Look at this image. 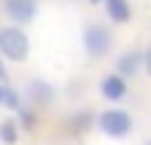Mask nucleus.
<instances>
[{
  "label": "nucleus",
  "mask_w": 151,
  "mask_h": 145,
  "mask_svg": "<svg viewBox=\"0 0 151 145\" xmlns=\"http://www.w3.org/2000/svg\"><path fill=\"white\" fill-rule=\"evenodd\" d=\"M31 53V36L25 34L22 25H3L0 28V56L6 61H14V64H22Z\"/></svg>",
  "instance_id": "nucleus-1"
},
{
  "label": "nucleus",
  "mask_w": 151,
  "mask_h": 145,
  "mask_svg": "<svg viewBox=\"0 0 151 145\" xmlns=\"http://www.w3.org/2000/svg\"><path fill=\"white\" fill-rule=\"evenodd\" d=\"M95 126L109 140H126V137L134 131V117H132L126 109H120V106H109V109H104V112L95 114Z\"/></svg>",
  "instance_id": "nucleus-2"
},
{
  "label": "nucleus",
  "mask_w": 151,
  "mask_h": 145,
  "mask_svg": "<svg viewBox=\"0 0 151 145\" xmlns=\"http://www.w3.org/2000/svg\"><path fill=\"white\" fill-rule=\"evenodd\" d=\"M81 48L92 61L104 59L112 50V31L104 22H84L81 28Z\"/></svg>",
  "instance_id": "nucleus-3"
},
{
  "label": "nucleus",
  "mask_w": 151,
  "mask_h": 145,
  "mask_svg": "<svg viewBox=\"0 0 151 145\" xmlns=\"http://www.w3.org/2000/svg\"><path fill=\"white\" fill-rule=\"evenodd\" d=\"M98 92H101L104 101H109V103H120L126 95H129V78H126V75H120L118 70L104 73L101 78H98Z\"/></svg>",
  "instance_id": "nucleus-4"
},
{
  "label": "nucleus",
  "mask_w": 151,
  "mask_h": 145,
  "mask_svg": "<svg viewBox=\"0 0 151 145\" xmlns=\"http://www.w3.org/2000/svg\"><path fill=\"white\" fill-rule=\"evenodd\" d=\"M37 11H39V0H3V17L14 25L34 22Z\"/></svg>",
  "instance_id": "nucleus-5"
},
{
  "label": "nucleus",
  "mask_w": 151,
  "mask_h": 145,
  "mask_svg": "<svg viewBox=\"0 0 151 145\" xmlns=\"http://www.w3.org/2000/svg\"><path fill=\"white\" fill-rule=\"evenodd\" d=\"M25 101L31 103L34 109H48V106H53V101H56V89L42 78H31L25 84Z\"/></svg>",
  "instance_id": "nucleus-6"
},
{
  "label": "nucleus",
  "mask_w": 151,
  "mask_h": 145,
  "mask_svg": "<svg viewBox=\"0 0 151 145\" xmlns=\"http://www.w3.org/2000/svg\"><path fill=\"white\" fill-rule=\"evenodd\" d=\"M115 70L120 75H126V78H132V75H137L143 70V50L132 48V50H123V53L115 59Z\"/></svg>",
  "instance_id": "nucleus-7"
},
{
  "label": "nucleus",
  "mask_w": 151,
  "mask_h": 145,
  "mask_svg": "<svg viewBox=\"0 0 151 145\" xmlns=\"http://www.w3.org/2000/svg\"><path fill=\"white\" fill-rule=\"evenodd\" d=\"M104 9H106V17L115 25H126L132 20V3L129 0H104Z\"/></svg>",
  "instance_id": "nucleus-8"
},
{
  "label": "nucleus",
  "mask_w": 151,
  "mask_h": 145,
  "mask_svg": "<svg viewBox=\"0 0 151 145\" xmlns=\"http://www.w3.org/2000/svg\"><path fill=\"white\" fill-rule=\"evenodd\" d=\"M25 106L22 103V95L9 84V81H0V109H9V112H20Z\"/></svg>",
  "instance_id": "nucleus-9"
},
{
  "label": "nucleus",
  "mask_w": 151,
  "mask_h": 145,
  "mask_svg": "<svg viewBox=\"0 0 151 145\" xmlns=\"http://www.w3.org/2000/svg\"><path fill=\"white\" fill-rule=\"evenodd\" d=\"M17 140H20V123L14 117L0 120V142L3 145H17Z\"/></svg>",
  "instance_id": "nucleus-10"
},
{
  "label": "nucleus",
  "mask_w": 151,
  "mask_h": 145,
  "mask_svg": "<svg viewBox=\"0 0 151 145\" xmlns=\"http://www.w3.org/2000/svg\"><path fill=\"white\" fill-rule=\"evenodd\" d=\"M92 123H95V114L92 112H76V114L67 117V126H70L73 131H87Z\"/></svg>",
  "instance_id": "nucleus-11"
},
{
  "label": "nucleus",
  "mask_w": 151,
  "mask_h": 145,
  "mask_svg": "<svg viewBox=\"0 0 151 145\" xmlns=\"http://www.w3.org/2000/svg\"><path fill=\"white\" fill-rule=\"evenodd\" d=\"M17 123H20V129H25V131H34V129H37V114H34V109L28 106V103L17 112Z\"/></svg>",
  "instance_id": "nucleus-12"
},
{
  "label": "nucleus",
  "mask_w": 151,
  "mask_h": 145,
  "mask_svg": "<svg viewBox=\"0 0 151 145\" xmlns=\"http://www.w3.org/2000/svg\"><path fill=\"white\" fill-rule=\"evenodd\" d=\"M143 70H146V75L151 78V45L143 50Z\"/></svg>",
  "instance_id": "nucleus-13"
},
{
  "label": "nucleus",
  "mask_w": 151,
  "mask_h": 145,
  "mask_svg": "<svg viewBox=\"0 0 151 145\" xmlns=\"http://www.w3.org/2000/svg\"><path fill=\"white\" fill-rule=\"evenodd\" d=\"M0 81H9V67H6V59L0 56Z\"/></svg>",
  "instance_id": "nucleus-14"
},
{
  "label": "nucleus",
  "mask_w": 151,
  "mask_h": 145,
  "mask_svg": "<svg viewBox=\"0 0 151 145\" xmlns=\"http://www.w3.org/2000/svg\"><path fill=\"white\" fill-rule=\"evenodd\" d=\"M87 3H92V6H95V3H104V0H87Z\"/></svg>",
  "instance_id": "nucleus-15"
},
{
  "label": "nucleus",
  "mask_w": 151,
  "mask_h": 145,
  "mask_svg": "<svg viewBox=\"0 0 151 145\" xmlns=\"http://www.w3.org/2000/svg\"><path fill=\"white\" fill-rule=\"evenodd\" d=\"M146 145H151V140H148V142H146Z\"/></svg>",
  "instance_id": "nucleus-16"
}]
</instances>
